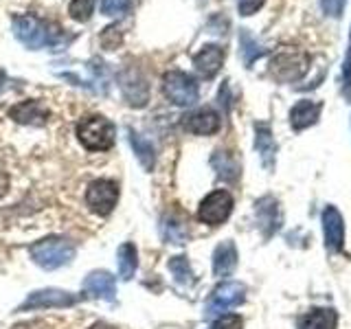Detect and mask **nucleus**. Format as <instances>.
I'll use <instances>...</instances> for the list:
<instances>
[{"mask_svg": "<svg viewBox=\"0 0 351 329\" xmlns=\"http://www.w3.org/2000/svg\"><path fill=\"white\" fill-rule=\"evenodd\" d=\"M75 244L66 237H44L29 246V257L44 270H58L75 259Z\"/></svg>", "mask_w": 351, "mask_h": 329, "instance_id": "nucleus-1", "label": "nucleus"}, {"mask_svg": "<svg viewBox=\"0 0 351 329\" xmlns=\"http://www.w3.org/2000/svg\"><path fill=\"white\" fill-rule=\"evenodd\" d=\"M77 138L88 151H106L114 145L117 141V127L110 119L101 114H93L82 119L77 125Z\"/></svg>", "mask_w": 351, "mask_h": 329, "instance_id": "nucleus-2", "label": "nucleus"}, {"mask_svg": "<svg viewBox=\"0 0 351 329\" xmlns=\"http://www.w3.org/2000/svg\"><path fill=\"white\" fill-rule=\"evenodd\" d=\"M51 25L44 22L38 16H16L14 18V33L16 38L29 47L31 51H38L44 47H51L55 44V31H49Z\"/></svg>", "mask_w": 351, "mask_h": 329, "instance_id": "nucleus-3", "label": "nucleus"}, {"mask_svg": "<svg viewBox=\"0 0 351 329\" xmlns=\"http://www.w3.org/2000/svg\"><path fill=\"white\" fill-rule=\"evenodd\" d=\"M162 90L165 97L169 99L173 106H193L200 97V90H197V84L191 75H186L182 71H169L162 77Z\"/></svg>", "mask_w": 351, "mask_h": 329, "instance_id": "nucleus-4", "label": "nucleus"}, {"mask_svg": "<svg viewBox=\"0 0 351 329\" xmlns=\"http://www.w3.org/2000/svg\"><path fill=\"white\" fill-rule=\"evenodd\" d=\"M119 200V184L114 180H93L86 189V206L99 217H106L114 211Z\"/></svg>", "mask_w": 351, "mask_h": 329, "instance_id": "nucleus-5", "label": "nucleus"}, {"mask_svg": "<svg viewBox=\"0 0 351 329\" xmlns=\"http://www.w3.org/2000/svg\"><path fill=\"white\" fill-rule=\"evenodd\" d=\"M80 296H75L73 292L58 290V288H47L31 292L22 305L18 307V312H36V310H62V307H73Z\"/></svg>", "mask_w": 351, "mask_h": 329, "instance_id": "nucleus-6", "label": "nucleus"}, {"mask_svg": "<svg viewBox=\"0 0 351 329\" xmlns=\"http://www.w3.org/2000/svg\"><path fill=\"white\" fill-rule=\"evenodd\" d=\"M230 213H233V195L226 189L211 191L197 206V217L208 226H219L226 222Z\"/></svg>", "mask_w": 351, "mask_h": 329, "instance_id": "nucleus-7", "label": "nucleus"}, {"mask_svg": "<svg viewBox=\"0 0 351 329\" xmlns=\"http://www.w3.org/2000/svg\"><path fill=\"white\" fill-rule=\"evenodd\" d=\"M246 299V288L237 281H226V283H219L217 288L213 290L211 299L206 303V312L204 316L211 318L217 316L226 310H233V307L241 305Z\"/></svg>", "mask_w": 351, "mask_h": 329, "instance_id": "nucleus-8", "label": "nucleus"}, {"mask_svg": "<svg viewBox=\"0 0 351 329\" xmlns=\"http://www.w3.org/2000/svg\"><path fill=\"white\" fill-rule=\"evenodd\" d=\"M307 71V55L299 51H281L270 62V73L279 82H296Z\"/></svg>", "mask_w": 351, "mask_h": 329, "instance_id": "nucleus-9", "label": "nucleus"}, {"mask_svg": "<svg viewBox=\"0 0 351 329\" xmlns=\"http://www.w3.org/2000/svg\"><path fill=\"white\" fill-rule=\"evenodd\" d=\"M119 84H121V90H123V97L130 106L143 108L149 101V86L145 82V77H143L138 71L128 69L125 73H121Z\"/></svg>", "mask_w": 351, "mask_h": 329, "instance_id": "nucleus-10", "label": "nucleus"}, {"mask_svg": "<svg viewBox=\"0 0 351 329\" xmlns=\"http://www.w3.org/2000/svg\"><path fill=\"white\" fill-rule=\"evenodd\" d=\"M49 117V108L40 103L38 99H27L9 110V119H14L20 125H47Z\"/></svg>", "mask_w": 351, "mask_h": 329, "instance_id": "nucleus-11", "label": "nucleus"}, {"mask_svg": "<svg viewBox=\"0 0 351 329\" xmlns=\"http://www.w3.org/2000/svg\"><path fill=\"white\" fill-rule=\"evenodd\" d=\"M84 292L93 299H101L112 303L117 299V283L114 277L106 270H95L84 279Z\"/></svg>", "mask_w": 351, "mask_h": 329, "instance_id": "nucleus-12", "label": "nucleus"}, {"mask_svg": "<svg viewBox=\"0 0 351 329\" xmlns=\"http://www.w3.org/2000/svg\"><path fill=\"white\" fill-rule=\"evenodd\" d=\"M222 125V121H219V114L211 108H200L195 110V112L186 114L184 121H182V127L186 132H191V134H200V136H208V134H215Z\"/></svg>", "mask_w": 351, "mask_h": 329, "instance_id": "nucleus-13", "label": "nucleus"}, {"mask_svg": "<svg viewBox=\"0 0 351 329\" xmlns=\"http://www.w3.org/2000/svg\"><path fill=\"white\" fill-rule=\"evenodd\" d=\"M255 213H257V224L261 228L263 237H272L277 233V228L281 226V211H279V202L274 200L272 195L261 197L255 204Z\"/></svg>", "mask_w": 351, "mask_h": 329, "instance_id": "nucleus-14", "label": "nucleus"}, {"mask_svg": "<svg viewBox=\"0 0 351 329\" xmlns=\"http://www.w3.org/2000/svg\"><path fill=\"white\" fill-rule=\"evenodd\" d=\"M323 230H325V246L327 250L338 252L343 248V239H345V224L343 217H340L338 208L327 206L323 211Z\"/></svg>", "mask_w": 351, "mask_h": 329, "instance_id": "nucleus-15", "label": "nucleus"}, {"mask_svg": "<svg viewBox=\"0 0 351 329\" xmlns=\"http://www.w3.org/2000/svg\"><path fill=\"white\" fill-rule=\"evenodd\" d=\"M222 62H224V51L217 47V44H206L200 51L193 55V66L195 71L200 73L206 80L217 75V71L222 69Z\"/></svg>", "mask_w": 351, "mask_h": 329, "instance_id": "nucleus-16", "label": "nucleus"}, {"mask_svg": "<svg viewBox=\"0 0 351 329\" xmlns=\"http://www.w3.org/2000/svg\"><path fill=\"white\" fill-rule=\"evenodd\" d=\"M237 268V248L230 239L222 241L213 252V272L215 277H230Z\"/></svg>", "mask_w": 351, "mask_h": 329, "instance_id": "nucleus-17", "label": "nucleus"}, {"mask_svg": "<svg viewBox=\"0 0 351 329\" xmlns=\"http://www.w3.org/2000/svg\"><path fill=\"white\" fill-rule=\"evenodd\" d=\"M321 110L323 106L321 103H314L310 99H303V101L296 103L292 110H290V123H292V130L301 132L305 127L314 125L318 117H321Z\"/></svg>", "mask_w": 351, "mask_h": 329, "instance_id": "nucleus-18", "label": "nucleus"}, {"mask_svg": "<svg viewBox=\"0 0 351 329\" xmlns=\"http://www.w3.org/2000/svg\"><path fill=\"white\" fill-rule=\"evenodd\" d=\"M338 323V314L334 310H327V307H321V310H312L299 318L296 323V329H336Z\"/></svg>", "mask_w": 351, "mask_h": 329, "instance_id": "nucleus-19", "label": "nucleus"}, {"mask_svg": "<svg viewBox=\"0 0 351 329\" xmlns=\"http://www.w3.org/2000/svg\"><path fill=\"white\" fill-rule=\"evenodd\" d=\"M160 235L167 244H184L186 241V224L180 215L165 213L160 219Z\"/></svg>", "mask_w": 351, "mask_h": 329, "instance_id": "nucleus-20", "label": "nucleus"}, {"mask_svg": "<svg viewBox=\"0 0 351 329\" xmlns=\"http://www.w3.org/2000/svg\"><path fill=\"white\" fill-rule=\"evenodd\" d=\"M255 147L261 156V162L266 164L268 169H272L274 164V154H277V145H274L272 132L266 123H257L255 125Z\"/></svg>", "mask_w": 351, "mask_h": 329, "instance_id": "nucleus-21", "label": "nucleus"}, {"mask_svg": "<svg viewBox=\"0 0 351 329\" xmlns=\"http://www.w3.org/2000/svg\"><path fill=\"white\" fill-rule=\"evenodd\" d=\"M117 266H119V277L123 281H130L134 277V272L138 268V252L136 246L132 241H125L121 244L117 250Z\"/></svg>", "mask_w": 351, "mask_h": 329, "instance_id": "nucleus-22", "label": "nucleus"}, {"mask_svg": "<svg viewBox=\"0 0 351 329\" xmlns=\"http://www.w3.org/2000/svg\"><path fill=\"white\" fill-rule=\"evenodd\" d=\"M128 141H130L132 149H134L138 162L143 164V169L152 171L154 169V162H156V154H154V145H152V143L147 138H143L138 132H134V130H128Z\"/></svg>", "mask_w": 351, "mask_h": 329, "instance_id": "nucleus-23", "label": "nucleus"}, {"mask_svg": "<svg viewBox=\"0 0 351 329\" xmlns=\"http://www.w3.org/2000/svg\"><path fill=\"white\" fill-rule=\"evenodd\" d=\"M211 164L215 167L217 175L222 180H235L239 175V164L235 162V158L230 156L226 151H215L213 158H211Z\"/></svg>", "mask_w": 351, "mask_h": 329, "instance_id": "nucleus-24", "label": "nucleus"}, {"mask_svg": "<svg viewBox=\"0 0 351 329\" xmlns=\"http://www.w3.org/2000/svg\"><path fill=\"white\" fill-rule=\"evenodd\" d=\"M167 266H169V272L173 274L176 283L191 285L195 281V274H193L191 263H189V259H186V257H171Z\"/></svg>", "mask_w": 351, "mask_h": 329, "instance_id": "nucleus-25", "label": "nucleus"}, {"mask_svg": "<svg viewBox=\"0 0 351 329\" xmlns=\"http://www.w3.org/2000/svg\"><path fill=\"white\" fill-rule=\"evenodd\" d=\"M93 9H95V0H71L69 14L77 22H86V20H90Z\"/></svg>", "mask_w": 351, "mask_h": 329, "instance_id": "nucleus-26", "label": "nucleus"}, {"mask_svg": "<svg viewBox=\"0 0 351 329\" xmlns=\"http://www.w3.org/2000/svg\"><path fill=\"white\" fill-rule=\"evenodd\" d=\"M241 44H244V60L250 66L252 62H255V58H259V55L263 53V49H259L257 44L252 42V38L248 36V33H241Z\"/></svg>", "mask_w": 351, "mask_h": 329, "instance_id": "nucleus-27", "label": "nucleus"}, {"mask_svg": "<svg viewBox=\"0 0 351 329\" xmlns=\"http://www.w3.org/2000/svg\"><path fill=\"white\" fill-rule=\"evenodd\" d=\"M241 327H244V321H241V316H237V314L219 316L211 325V329H241Z\"/></svg>", "mask_w": 351, "mask_h": 329, "instance_id": "nucleus-28", "label": "nucleus"}, {"mask_svg": "<svg viewBox=\"0 0 351 329\" xmlns=\"http://www.w3.org/2000/svg\"><path fill=\"white\" fill-rule=\"evenodd\" d=\"M132 0H101V11L106 16H117L123 14V11L130 7Z\"/></svg>", "mask_w": 351, "mask_h": 329, "instance_id": "nucleus-29", "label": "nucleus"}, {"mask_svg": "<svg viewBox=\"0 0 351 329\" xmlns=\"http://www.w3.org/2000/svg\"><path fill=\"white\" fill-rule=\"evenodd\" d=\"M121 33H119V29L117 27H108L104 33H101V44H104V49H108V51H112V49H117L119 44H121Z\"/></svg>", "mask_w": 351, "mask_h": 329, "instance_id": "nucleus-30", "label": "nucleus"}, {"mask_svg": "<svg viewBox=\"0 0 351 329\" xmlns=\"http://www.w3.org/2000/svg\"><path fill=\"white\" fill-rule=\"evenodd\" d=\"M321 5H323V11L327 16L340 18V16H343V9L347 5V0H321Z\"/></svg>", "mask_w": 351, "mask_h": 329, "instance_id": "nucleus-31", "label": "nucleus"}, {"mask_svg": "<svg viewBox=\"0 0 351 329\" xmlns=\"http://www.w3.org/2000/svg\"><path fill=\"white\" fill-rule=\"evenodd\" d=\"M266 0H239L237 7H239V14L241 16H252L255 11H259L263 7Z\"/></svg>", "mask_w": 351, "mask_h": 329, "instance_id": "nucleus-32", "label": "nucleus"}, {"mask_svg": "<svg viewBox=\"0 0 351 329\" xmlns=\"http://www.w3.org/2000/svg\"><path fill=\"white\" fill-rule=\"evenodd\" d=\"M9 191V173L0 169V197H5Z\"/></svg>", "mask_w": 351, "mask_h": 329, "instance_id": "nucleus-33", "label": "nucleus"}, {"mask_svg": "<svg viewBox=\"0 0 351 329\" xmlns=\"http://www.w3.org/2000/svg\"><path fill=\"white\" fill-rule=\"evenodd\" d=\"M90 329H117V327H112V325H108V323H95Z\"/></svg>", "mask_w": 351, "mask_h": 329, "instance_id": "nucleus-34", "label": "nucleus"}, {"mask_svg": "<svg viewBox=\"0 0 351 329\" xmlns=\"http://www.w3.org/2000/svg\"><path fill=\"white\" fill-rule=\"evenodd\" d=\"M14 329H33V325H29V323H25V325H16Z\"/></svg>", "mask_w": 351, "mask_h": 329, "instance_id": "nucleus-35", "label": "nucleus"}, {"mask_svg": "<svg viewBox=\"0 0 351 329\" xmlns=\"http://www.w3.org/2000/svg\"><path fill=\"white\" fill-rule=\"evenodd\" d=\"M3 82H5V73L0 71V86H3Z\"/></svg>", "mask_w": 351, "mask_h": 329, "instance_id": "nucleus-36", "label": "nucleus"}]
</instances>
